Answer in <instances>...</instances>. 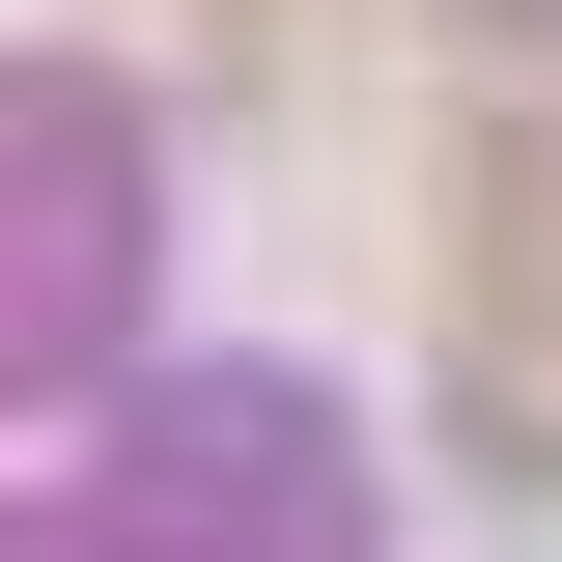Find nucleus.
Here are the masks:
<instances>
[{
    "label": "nucleus",
    "mask_w": 562,
    "mask_h": 562,
    "mask_svg": "<svg viewBox=\"0 0 562 562\" xmlns=\"http://www.w3.org/2000/svg\"><path fill=\"white\" fill-rule=\"evenodd\" d=\"M450 422L562 479V281H479V338H450Z\"/></svg>",
    "instance_id": "f257e3e1"
},
{
    "label": "nucleus",
    "mask_w": 562,
    "mask_h": 562,
    "mask_svg": "<svg viewBox=\"0 0 562 562\" xmlns=\"http://www.w3.org/2000/svg\"><path fill=\"white\" fill-rule=\"evenodd\" d=\"M506 29H535V0H506Z\"/></svg>",
    "instance_id": "f03ea898"
}]
</instances>
